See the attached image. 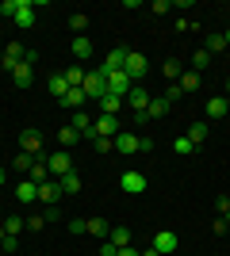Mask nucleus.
Returning <instances> with one entry per match:
<instances>
[{"mask_svg": "<svg viewBox=\"0 0 230 256\" xmlns=\"http://www.w3.org/2000/svg\"><path fill=\"white\" fill-rule=\"evenodd\" d=\"M69 126H73L81 138H96V134H92V115H88V111H73V122H69Z\"/></svg>", "mask_w": 230, "mask_h": 256, "instance_id": "obj_13", "label": "nucleus"}, {"mask_svg": "<svg viewBox=\"0 0 230 256\" xmlns=\"http://www.w3.org/2000/svg\"><path fill=\"white\" fill-rule=\"evenodd\" d=\"M46 168H50V180H62V176H69V172H73V157H69L66 150L46 153Z\"/></svg>", "mask_w": 230, "mask_h": 256, "instance_id": "obj_2", "label": "nucleus"}, {"mask_svg": "<svg viewBox=\"0 0 230 256\" xmlns=\"http://www.w3.org/2000/svg\"><path fill=\"white\" fill-rule=\"evenodd\" d=\"M16 12H20V0H4L0 4V16H8V20H16Z\"/></svg>", "mask_w": 230, "mask_h": 256, "instance_id": "obj_39", "label": "nucleus"}, {"mask_svg": "<svg viewBox=\"0 0 230 256\" xmlns=\"http://www.w3.org/2000/svg\"><path fill=\"white\" fill-rule=\"evenodd\" d=\"M188 142H192V146H199V142H207V122H192V126H188V134H184Z\"/></svg>", "mask_w": 230, "mask_h": 256, "instance_id": "obj_26", "label": "nucleus"}, {"mask_svg": "<svg viewBox=\"0 0 230 256\" xmlns=\"http://www.w3.org/2000/svg\"><path fill=\"white\" fill-rule=\"evenodd\" d=\"M0 248H4V252L12 256V252H16V248H20V241H16V237H4V245H0Z\"/></svg>", "mask_w": 230, "mask_h": 256, "instance_id": "obj_45", "label": "nucleus"}, {"mask_svg": "<svg viewBox=\"0 0 230 256\" xmlns=\"http://www.w3.org/2000/svg\"><path fill=\"white\" fill-rule=\"evenodd\" d=\"M16 199H20V203H35V199H39V184H35V180H20Z\"/></svg>", "mask_w": 230, "mask_h": 256, "instance_id": "obj_16", "label": "nucleus"}, {"mask_svg": "<svg viewBox=\"0 0 230 256\" xmlns=\"http://www.w3.org/2000/svg\"><path fill=\"white\" fill-rule=\"evenodd\" d=\"M23 54H27V50H23V42H8V46H4V62H0V65L12 73V69L23 62Z\"/></svg>", "mask_w": 230, "mask_h": 256, "instance_id": "obj_12", "label": "nucleus"}, {"mask_svg": "<svg viewBox=\"0 0 230 256\" xmlns=\"http://www.w3.org/2000/svg\"><path fill=\"white\" fill-rule=\"evenodd\" d=\"M153 248L161 256H173L176 252V234L173 230H157V234H153Z\"/></svg>", "mask_w": 230, "mask_h": 256, "instance_id": "obj_10", "label": "nucleus"}, {"mask_svg": "<svg viewBox=\"0 0 230 256\" xmlns=\"http://www.w3.org/2000/svg\"><path fill=\"white\" fill-rule=\"evenodd\" d=\"M127 46H111V54L108 58H104V65H100V69H104V73H123V65H127Z\"/></svg>", "mask_w": 230, "mask_h": 256, "instance_id": "obj_7", "label": "nucleus"}, {"mask_svg": "<svg viewBox=\"0 0 230 256\" xmlns=\"http://www.w3.org/2000/svg\"><path fill=\"white\" fill-rule=\"evenodd\" d=\"M58 188H62V195H77L85 184H81V176H77V172H69V176H62V180H58Z\"/></svg>", "mask_w": 230, "mask_h": 256, "instance_id": "obj_22", "label": "nucleus"}, {"mask_svg": "<svg viewBox=\"0 0 230 256\" xmlns=\"http://www.w3.org/2000/svg\"><path fill=\"white\" fill-rule=\"evenodd\" d=\"M119 107H123V96H111L108 92V96L100 100V115H119Z\"/></svg>", "mask_w": 230, "mask_h": 256, "instance_id": "obj_24", "label": "nucleus"}, {"mask_svg": "<svg viewBox=\"0 0 230 256\" xmlns=\"http://www.w3.org/2000/svg\"><path fill=\"white\" fill-rule=\"evenodd\" d=\"M39 199H43L46 206H58V199H62V188H58V180L39 184Z\"/></svg>", "mask_w": 230, "mask_h": 256, "instance_id": "obj_14", "label": "nucleus"}, {"mask_svg": "<svg viewBox=\"0 0 230 256\" xmlns=\"http://www.w3.org/2000/svg\"><path fill=\"white\" fill-rule=\"evenodd\" d=\"M146 69H150V65H146V58H142V54H127V65H123V73H127V76H131V80H134V84H138V80H142V76H146Z\"/></svg>", "mask_w": 230, "mask_h": 256, "instance_id": "obj_8", "label": "nucleus"}, {"mask_svg": "<svg viewBox=\"0 0 230 256\" xmlns=\"http://www.w3.org/2000/svg\"><path fill=\"white\" fill-rule=\"evenodd\" d=\"M66 92H69L66 76H62V73H58V76H50V96H54V100H66Z\"/></svg>", "mask_w": 230, "mask_h": 256, "instance_id": "obj_30", "label": "nucleus"}, {"mask_svg": "<svg viewBox=\"0 0 230 256\" xmlns=\"http://www.w3.org/2000/svg\"><path fill=\"white\" fill-rule=\"evenodd\" d=\"M226 54H230V46H226Z\"/></svg>", "mask_w": 230, "mask_h": 256, "instance_id": "obj_54", "label": "nucleus"}, {"mask_svg": "<svg viewBox=\"0 0 230 256\" xmlns=\"http://www.w3.org/2000/svg\"><path fill=\"white\" fill-rule=\"evenodd\" d=\"M176 84H180V92L188 96V92H196V88H199V73H180V80H176Z\"/></svg>", "mask_w": 230, "mask_h": 256, "instance_id": "obj_31", "label": "nucleus"}, {"mask_svg": "<svg viewBox=\"0 0 230 256\" xmlns=\"http://www.w3.org/2000/svg\"><path fill=\"white\" fill-rule=\"evenodd\" d=\"M0 226H4V234H8V237H20V230H27V222H23L20 214H12V218H4Z\"/></svg>", "mask_w": 230, "mask_h": 256, "instance_id": "obj_27", "label": "nucleus"}, {"mask_svg": "<svg viewBox=\"0 0 230 256\" xmlns=\"http://www.w3.org/2000/svg\"><path fill=\"white\" fill-rule=\"evenodd\" d=\"M85 88H69L66 92V100H62V107H73V111H81V104H85Z\"/></svg>", "mask_w": 230, "mask_h": 256, "instance_id": "obj_25", "label": "nucleus"}, {"mask_svg": "<svg viewBox=\"0 0 230 256\" xmlns=\"http://www.w3.org/2000/svg\"><path fill=\"white\" fill-rule=\"evenodd\" d=\"M4 180H8V172H4V164H0V184H4Z\"/></svg>", "mask_w": 230, "mask_h": 256, "instance_id": "obj_50", "label": "nucleus"}, {"mask_svg": "<svg viewBox=\"0 0 230 256\" xmlns=\"http://www.w3.org/2000/svg\"><path fill=\"white\" fill-rule=\"evenodd\" d=\"M108 241H111L115 248H127V245H131V230H127V226H111Z\"/></svg>", "mask_w": 230, "mask_h": 256, "instance_id": "obj_20", "label": "nucleus"}, {"mask_svg": "<svg viewBox=\"0 0 230 256\" xmlns=\"http://www.w3.org/2000/svg\"><path fill=\"white\" fill-rule=\"evenodd\" d=\"M43 218H46V222H62V210H58V206H46Z\"/></svg>", "mask_w": 230, "mask_h": 256, "instance_id": "obj_43", "label": "nucleus"}, {"mask_svg": "<svg viewBox=\"0 0 230 256\" xmlns=\"http://www.w3.org/2000/svg\"><path fill=\"white\" fill-rule=\"evenodd\" d=\"M119 188H123L127 195H142V192H146V176H142V172H134V168H127V172L119 176Z\"/></svg>", "mask_w": 230, "mask_h": 256, "instance_id": "obj_5", "label": "nucleus"}, {"mask_svg": "<svg viewBox=\"0 0 230 256\" xmlns=\"http://www.w3.org/2000/svg\"><path fill=\"white\" fill-rule=\"evenodd\" d=\"M173 150L180 153V157H188V153H196V146H192L188 138H173Z\"/></svg>", "mask_w": 230, "mask_h": 256, "instance_id": "obj_37", "label": "nucleus"}, {"mask_svg": "<svg viewBox=\"0 0 230 256\" xmlns=\"http://www.w3.org/2000/svg\"><path fill=\"white\" fill-rule=\"evenodd\" d=\"M192 65H196V73H203V69H207V65H211V54H207V50H196V58H192Z\"/></svg>", "mask_w": 230, "mask_h": 256, "instance_id": "obj_36", "label": "nucleus"}, {"mask_svg": "<svg viewBox=\"0 0 230 256\" xmlns=\"http://www.w3.org/2000/svg\"><path fill=\"white\" fill-rule=\"evenodd\" d=\"M69 234H88V222L85 218H73V222H69Z\"/></svg>", "mask_w": 230, "mask_h": 256, "instance_id": "obj_42", "label": "nucleus"}, {"mask_svg": "<svg viewBox=\"0 0 230 256\" xmlns=\"http://www.w3.org/2000/svg\"><path fill=\"white\" fill-rule=\"evenodd\" d=\"M20 153H31V157H46V153H43V134L27 126V130L20 134Z\"/></svg>", "mask_w": 230, "mask_h": 256, "instance_id": "obj_4", "label": "nucleus"}, {"mask_svg": "<svg viewBox=\"0 0 230 256\" xmlns=\"http://www.w3.org/2000/svg\"><path fill=\"white\" fill-rule=\"evenodd\" d=\"M92 150L96 153H111L115 150V138H92Z\"/></svg>", "mask_w": 230, "mask_h": 256, "instance_id": "obj_38", "label": "nucleus"}, {"mask_svg": "<svg viewBox=\"0 0 230 256\" xmlns=\"http://www.w3.org/2000/svg\"><path fill=\"white\" fill-rule=\"evenodd\" d=\"M31 164H35L31 153H16V160H12V168H16V172H31Z\"/></svg>", "mask_w": 230, "mask_h": 256, "instance_id": "obj_33", "label": "nucleus"}, {"mask_svg": "<svg viewBox=\"0 0 230 256\" xmlns=\"http://www.w3.org/2000/svg\"><path fill=\"white\" fill-rule=\"evenodd\" d=\"M4 237H8V234H4V226H0V245H4Z\"/></svg>", "mask_w": 230, "mask_h": 256, "instance_id": "obj_51", "label": "nucleus"}, {"mask_svg": "<svg viewBox=\"0 0 230 256\" xmlns=\"http://www.w3.org/2000/svg\"><path fill=\"white\" fill-rule=\"evenodd\" d=\"M226 50V38L222 34H207V54H222Z\"/></svg>", "mask_w": 230, "mask_h": 256, "instance_id": "obj_35", "label": "nucleus"}, {"mask_svg": "<svg viewBox=\"0 0 230 256\" xmlns=\"http://www.w3.org/2000/svg\"><path fill=\"white\" fill-rule=\"evenodd\" d=\"M226 111H230V100L226 96L207 100V118H226Z\"/></svg>", "mask_w": 230, "mask_h": 256, "instance_id": "obj_19", "label": "nucleus"}, {"mask_svg": "<svg viewBox=\"0 0 230 256\" xmlns=\"http://www.w3.org/2000/svg\"><path fill=\"white\" fill-rule=\"evenodd\" d=\"M73 58H77V62H88V58H92V42H88L85 34H77V38H73Z\"/></svg>", "mask_w": 230, "mask_h": 256, "instance_id": "obj_21", "label": "nucleus"}, {"mask_svg": "<svg viewBox=\"0 0 230 256\" xmlns=\"http://www.w3.org/2000/svg\"><path fill=\"white\" fill-rule=\"evenodd\" d=\"M35 8H39L35 0H20V12H16V23H20L23 31H31V27H35Z\"/></svg>", "mask_w": 230, "mask_h": 256, "instance_id": "obj_11", "label": "nucleus"}, {"mask_svg": "<svg viewBox=\"0 0 230 256\" xmlns=\"http://www.w3.org/2000/svg\"><path fill=\"white\" fill-rule=\"evenodd\" d=\"M161 76L169 80V84H176V80H180V62H176V58H169V62L161 65Z\"/></svg>", "mask_w": 230, "mask_h": 256, "instance_id": "obj_29", "label": "nucleus"}, {"mask_svg": "<svg viewBox=\"0 0 230 256\" xmlns=\"http://www.w3.org/2000/svg\"><path fill=\"white\" fill-rule=\"evenodd\" d=\"M180 96H184V92H180V84H169V88H165V100H169V104H176Z\"/></svg>", "mask_w": 230, "mask_h": 256, "instance_id": "obj_41", "label": "nucleus"}, {"mask_svg": "<svg viewBox=\"0 0 230 256\" xmlns=\"http://www.w3.org/2000/svg\"><path fill=\"white\" fill-rule=\"evenodd\" d=\"M222 222H226V226H230V210H226V214H222Z\"/></svg>", "mask_w": 230, "mask_h": 256, "instance_id": "obj_52", "label": "nucleus"}, {"mask_svg": "<svg viewBox=\"0 0 230 256\" xmlns=\"http://www.w3.org/2000/svg\"><path fill=\"white\" fill-rule=\"evenodd\" d=\"M169 8H173L169 0H153V4H150V12H153V16H165V12H169Z\"/></svg>", "mask_w": 230, "mask_h": 256, "instance_id": "obj_40", "label": "nucleus"}, {"mask_svg": "<svg viewBox=\"0 0 230 256\" xmlns=\"http://www.w3.org/2000/svg\"><path fill=\"white\" fill-rule=\"evenodd\" d=\"M43 226H46L43 214H31V218H27V230H43Z\"/></svg>", "mask_w": 230, "mask_h": 256, "instance_id": "obj_44", "label": "nucleus"}, {"mask_svg": "<svg viewBox=\"0 0 230 256\" xmlns=\"http://www.w3.org/2000/svg\"><path fill=\"white\" fill-rule=\"evenodd\" d=\"M115 252H119V248L111 245V241H104V245H100V256H115Z\"/></svg>", "mask_w": 230, "mask_h": 256, "instance_id": "obj_46", "label": "nucleus"}, {"mask_svg": "<svg viewBox=\"0 0 230 256\" xmlns=\"http://www.w3.org/2000/svg\"><path fill=\"white\" fill-rule=\"evenodd\" d=\"M131 88H134V80L127 73H108V92H111V96L127 100V96H131Z\"/></svg>", "mask_w": 230, "mask_h": 256, "instance_id": "obj_9", "label": "nucleus"}, {"mask_svg": "<svg viewBox=\"0 0 230 256\" xmlns=\"http://www.w3.org/2000/svg\"><path fill=\"white\" fill-rule=\"evenodd\" d=\"M115 153H123V157L142 153V134H127V130H119V134H115Z\"/></svg>", "mask_w": 230, "mask_h": 256, "instance_id": "obj_3", "label": "nucleus"}, {"mask_svg": "<svg viewBox=\"0 0 230 256\" xmlns=\"http://www.w3.org/2000/svg\"><path fill=\"white\" fill-rule=\"evenodd\" d=\"M142 256H161V252H157V248H153V245H150V248H146V252H142Z\"/></svg>", "mask_w": 230, "mask_h": 256, "instance_id": "obj_49", "label": "nucleus"}, {"mask_svg": "<svg viewBox=\"0 0 230 256\" xmlns=\"http://www.w3.org/2000/svg\"><path fill=\"white\" fill-rule=\"evenodd\" d=\"M62 76H66V84H69V88H81V84H85V69H81V65H69V69H62Z\"/></svg>", "mask_w": 230, "mask_h": 256, "instance_id": "obj_23", "label": "nucleus"}, {"mask_svg": "<svg viewBox=\"0 0 230 256\" xmlns=\"http://www.w3.org/2000/svg\"><path fill=\"white\" fill-rule=\"evenodd\" d=\"M226 92H230V80H226Z\"/></svg>", "mask_w": 230, "mask_h": 256, "instance_id": "obj_53", "label": "nucleus"}, {"mask_svg": "<svg viewBox=\"0 0 230 256\" xmlns=\"http://www.w3.org/2000/svg\"><path fill=\"white\" fill-rule=\"evenodd\" d=\"M150 100H153V96L146 92V88H138V84H134V88H131V96H127V104H131L134 111H146V107H150Z\"/></svg>", "mask_w": 230, "mask_h": 256, "instance_id": "obj_17", "label": "nucleus"}, {"mask_svg": "<svg viewBox=\"0 0 230 256\" xmlns=\"http://www.w3.org/2000/svg\"><path fill=\"white\" fill-rule=\"evenodd\" d=\"M226 16H230V12H226Z\"/></svg>", "mask_w": 230, "mask_h": 256, "instance_id": "obj_55", "label": "nucleus"}, {"mask_svg": "<svg viewBox=\"0 0 230 256\" xmlns=\"http://www.w3.org/2000/svg\"><path fill=\"white\" fill-rule=\"evenodd\" d=\"M12 80H16V88H31V80H35V69L27 62H20L16 69H12Z\"/></svg>", "mask_w": 230, "mask_h": 256, "instance_id": "obj_15", "label": "nucleus"}, {"mask_svg": "<svg viewBox=\"0 0 230 256\" xmlns=\"http://www.w3.org/2000/svg\"><path fill=\"white\" fill-rule=\"evenodd\" d=\"M81 88H85V96H88V100H96V104H100V100L108 96V73H104V69H96V73H85V84H81Z\"/></svg>", "mask_w": 230, "mask_h": 256, "instance_id": "obj_1", "label": "nucleus"}, {"mask_svg": "<svg viewBox=\"0 0 230 256\" xmlns=\"http://www.w3.org/2000/svg\"><path fill=\"white\" fill-rule=\"evenodd\" d=\"M88 234H92V237H108L111 222H108V218H88Z\"/></svg>", "mask_w": 230, "mask_h": 256, "instance_id": "obj_28", "label": "nucleus"}, {"mask_svg": "<svg viewBox=\"0 0 230 256\" xmlns=\"http://www.w3.org/2000/svg\"><path fill=\"white\" fill-rule=\"evenodd\" d=\"M92 134H96V138H115V134H119V118H115V115L92 118Z\"/></svg>", "mask_w": 230, "mask_h": 256, "instance_id": "obj_6", "label": "nucleus"}, {"mask_svg": "<svg viewBox=\"0 0 230 256\" xmlns=\"http://www.w3.org/2000/svg\"><path fill=\"white\" fill-rule=\"evenodd\" d=\"M115 256H142V252H138V248H134V245H127V248H119V252H115Z\"/></svg>", "mask_w": 230, "mask_h": 256, "instance_id": "obj_48", "label": "nucleus"}, {"mask_svg": "<svg viewBox=\"0 0 230 256\" xmlns=\"http://www.w3.org/2000/svg\"><path fill=\"white\" fill-rule=\"evenodd\" d=\"M215 206H219V214H226V210H230V199H226V195H219V199H215Z\"/></svg>", "mask_w": 230, "mask_h": 256, "instance_id": "obj_47", "label": "nucleus"}, {"mask_svg": "<svg viewBox=\"0 0 230 256\" xmlns=\"http://www.w3.org/2000/svg\"><path fill=\"white\" fill-rule=\"evenodd\" d=\"M58 142H62V146H77V142H81V134H77L73 126H62V130H58Z\"/></svg>", "mask_w": 230, "mask_h": 256, "instance_id": "obj_34", "label": "nucleus"}, {"mask_svg": "<svg viewBox=\"0 0 230 256\" xmlns=\"http://www.w3.org/2000/svg\"><path fill=\"white\" fill-rule=\"evenodd\" d=\"M169 107H173V104H169L165 96H153L150 107H146V118H165V115H169Z\"/></svg>", "mask_w": 230, "mask_h": 256, "instance_id": "obj_18", "label": "nucleus"}, {"mask_svg": "<svg viewBox=\"0 0 230 256\" xmlns=\"http://www.w3.org/2000/svg\"><path fill=\"white\" fill-rule=\"evenodd\" d=\"M69 27H73L77 34H85L88 31V12H73V16H69Z\"/></svg>", "mask_w": 230, "mask_h": 256, "instance_id": "obj_32", "label": "nucleus"}]
</instances>
